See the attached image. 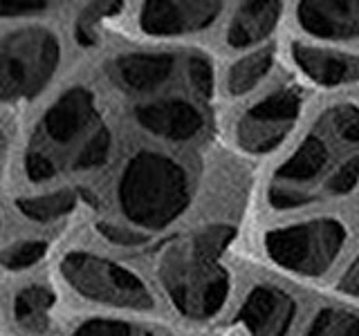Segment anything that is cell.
Listing matches in <instances>:
<instances>
[{
    "instance_id": "9a60e30c",
    "label": "cell",
    "mask_w": 359,
    "mask_h": 336,
    "mask_svg": "<svg viewBox=\"0 0 359 336\" xmlns=\"http://www.w3.org/2000/svg\"><path fill=\"white\" fill-rule=\"evenodd\" d=\"M283 5L278 3H243L231 14L224 29V43L231 50H247L265 41L274 31Z\"/></svg>"
},
{
    "instance_id": "d6986e66",
    "label": "cell",
    "mask_w": 359,
    "mask_h": 336,
    "mask_svg": "<svg viewBox=\"0 0 359 336\" xmlns=\"http://www.w3.org/2000/svg\"><path fill=\"white\" fill-rule=\"evenodd\" d=\"M45 253H48V242L45 240H20L5 246L3 265L7 272H25V269L43 260Z\"/></svg>"
},
{
    "instance_id": "3957f363",
    "label": "cell",
    "mask_w": 359,
    "mask_h": 336,
    "mask_svg": "<svg viewBox=\"0 0 359 336\" xmlns=\"http://www.w3.org/2000/svg\"><path fill=\"white\" fill-rule=\"evenodd\" d=\"M231 238V227L213 224L164 253L160 262L162 285L175 307L187 316L207 318L224 305L229 276L218 260Z\"/></svg>"
},
{
    "instance_id": "603a6c76",
    "label": "cell",
    "mask_w": 359,
    "mask_h": 336,
    "mask_svg": "<svg viewBox=\"0 0 359 336\" xmlns=\"http://www.w3.org/2000/svg\"><path fill=\"white\" fill-rule=\"evenodd\" d=\"M337 289H339L341 294L359 300V253L355 255V260L344 269V274L339 276V283H337Z\"/></svg>"
},
{
    "instance_id": "8992f818",
    "label": "cell",
    "mask_w": 359,
    "mask_h": 336,
    "mask_svg": "<svg viewBox=\"0 0 359 336\" xmlns=\"http://www.w3.org/2000/svg\"><path fill=\"white\" fill-rule=\"evenodd\" d=\"M61 276L74 294L104 307L146 312L155 307L149 285L130 267L86 249L61 258Z\"/></svg>"
},
{
    "instance_id": "e0dca14e",
    "label": "cell",
    "mask_w": 359,
    "mask_h": 336,
    "mask_svg": "<svg viewBox=\"0 0 359 336\" xmlns=\"http://www.w3.org/2000/svg\"><path fill=\"white\" fill-rule=\"evenodd\" d=\"M272 65H274V48H269V45L258 48L254 52H247L224 74V92L231 99L250 94L272 72Z\"/></svg>"
},
{
    "instance_id": "7a4b0ae2",
    "label": "cell",
    "mask_w": 359,
    "mask_h": 336,
    "mask_svg": "<svg viewBox=\"0 0 359 336\" xmlns=\"http://www.w3.org/2000/svg\"><path fill=\"white\" fill-rule=\"evenodd\" d=\"M115 197L130 229L162 231L189 209L191 175L173 155L142 148L123 162Z\"/></svg>"
},
{
    "instance_id": "6da1fadb",
    "label": "cell",
    "mask_w": 359,
    "mask_h": 336,
    "mask_svg": "<svg viewBox=\"0 0 359 336\" xmlns=\"http://www.w3.org/2000/svg\"><path fill=\"white\" fill-rule=\"evenodd\" d=\"M359 182V106L337 104L294 146L267 188L276 211L344 197Z\"/></svg>"
},
{
    "instance_id": "ba28073f",
    "label": "cell",
    "mask_w": 359,
    "mask_h": 336,
    "mask_svg": "<svg viewBox=\"0 0 359 336\" xmlns=\"http://www.w3.org/2000/svg\"><path fill=\"white\" fill-rule=\"evenodd\" d=\"M303 108L299 85H276L247 108L236 123V141L250 155H267L283 144Z\"/></svg>"
},
{
    "instance_id": "2e32d148",
    "label": "cell",
    "mask_w": 359,
    "mask_h": 336,
    "mask_svg": "<svg viewBox=\"0 0 359 336\" xmlns=\"http://www.w3.org/2000/svg\"><path fill=\"white\" fill-rule=\"evenodd\" d=\"M54 307V291L48 285L32 283L16 291L11 314L25 334H43L50 328V312Z\"/></svg>"
},
{
    "instance_id": "5b68a950",
    "label": "cell",
    "mask_w": 359,
    "mask_h": 336,
    "mask_svg": "<svg viewBox=\"0 0 359 336\" xmlns=\"http://www.w3.org/2000/svg\"><path fill=\"white\" fill-rule=\"evenodd\" d=\"M348 242L346 222L332 216L287 224L265 233L263 251L276 267L301 278H321Z\"/></svg>"
},
{
    "instance_id": "9c48e42d",
    "label": "cell",
    "mask_w": 359,
    "mask_h": 336,
    "mask_svg": "<svg viewBox=\"0 0 359 336\" xmlns=\"http://www.w3.org/2000/svg\"><path fill=\"white\" fill-rule=\"evenodd\" d=\"M135 121L166 141H191L205 130L207 117L196 101L184 97H160L140 101L135 106Z\"/></svg>"
},
{
    "instance_id": "5bb4252c",
    "label": "cell",
    "mask_w": 359,
    "mask_h": 336,
    "mask_svg": "<svg viewBox=\"0 0 359 336\" xmlns=\"http://www.w3.org/2000/svg\"><path fill=\"white\" fill-rule=\"evenodd\" d=\"M294 16L299 27L317 41L359 38V3H299Z\"/></svg>"
},
{
    "instance_id": "8fae6325",
    "label": "cell",
    "mask_w": 359,
    "mask_h": 336,
    "mask_svg": "<svg viewBox=\"0 0 359 336\" xmlns=\"http://www.w3.org/2000/svg\"><path fill=\"white\" fill-rule=\"evenodd\" d=\"M294 316V298L272 285L252 287L238 309V321L250 336H287Z\"/></svg>"
},
{
    "instance_id": "cb8c5ba5",
    "label": "cell",
    "mask_w": 359,
    "mask_h": 336,
    "mask_svg": "<svg viewBox=\"0 0 359 336\" xmlns=\"http://www.w3.org/2000/svg\"><path fill=\"white\" fill-rule=\"evenodd\" d=\"M334 336H359V318L348 321L344 328H339L334 332Z\"/></svg>"
},
{
    "instance_id": "52a82bcc",
    "label": "cell",
    "mask_w": 359,
    "mask_h": 336,
    "mask_svg": "<svg viewBox=\"0 0 359 336\" xmlns=\"http://www.w3.org/2000/svg\"><path fill=\"white\" fill-rule=\"evenodd\" d=\"M61 43L45 27H22L3 38V99L27 101L54 76Z\"/></svg>"
},
{
    "instance_id": "44dd1931",
    "label": "cell",
    "mask_w": 359,
    "mask_h": 336,
    "mask_svg": "<svg viewBox=\"0 0 359 336\" xmlns=\"http://www.w3.org/2000/svg\"><path fill=\"white\" fill-rule=\"evenodd\" d=\"M99 231L108 242H115V244L135 246L146 240V233H140L130 227H119V224H99Z\"/></svg>"
},
{
    "instance_id": "7c38bea8",
    "label": "cell",
    "mask_w": 359,
    "mask_h": 336,
    "mask_svg": "<svg viewBox=\"0 0 359 336\" xmlns=\"http://www.w3.org/2000/svg\"><path fill=\"white\" fill-rule=\"evenodd\" d=\"M290 61L301 72V76L323 88H339L359 81L357 54L294 41L290 43Z\"/></svg>"
},
{
    "instance_id": "ffe728a7",
    "label": "cell",
    "mask_w": 359,
    "mask_h": 336,
    "mask_svg": "<svg viewBox=\"0 0 359 336\" xmlns=\"http://www.w3.org/2000/svg\"><path fill=\"white\" fill-rule=\"evenodd\" d=\"M74 336H135L133 328L119 318H88L76 328Z\"/></svg>"
},
{
    "instance_id": "ac0fdd59",
    "label": "cell",
    "mask_w": 359,
    "mask_h": 336,
    "mask_svg": "<svg viewBox=\"0 0 359 336\" xmlns=\"http://www.w3.org/2000/svg\"><path fill=\"white\" fill-rule=\"evenodd\" d=\"M76 206V193L72 188L48 190V193L27 195L16 200V211L22 218L36 224H50L65 218Z\"/></svg>"
},
{
    "instance_id": "7402d4cb",
    "label": "cell",
    "mask_w": 359,
    "mask_h": 336,
    "mask_svg": "<svg viewBox=\"0 0 359 336\" xmlns=\"http://www.w3.org/2000/svg\"><path fill=\"white\" fill-rule=\"evenodd\" d=\"M52 7V3H36V0H0V14L9 16H34L43 14Z\"/></svg>"
},
{
    "instance_id": "30bf717a",
    "label": "cell",
    "mask_w": 359,
    "mask_h": 336,
    "mask_svg": "<svg viewBox=\"0 0 359 336\" xmlns=\"http://www.w3.org/2000/svg\"><path fill=\"white\" fill-rule=\"evenodd\" d=\"M220 14V3H144L137 25L149 36H184L209 29Z\"/></svg>"
},
{
    "instance_id": "4fadbf2b",
    "label": "cell",
    "mask_w": 359,
    "mask_h": 336,
    "mask_svg": "<svg viewBox=\"0 0 359 336\" xmlns=\"http://www.w3.org/2000/svg\"><path fill=\"white\" fill-rule=\"evenodd\" d=\"M175 70V56L162 50L126 52L112 63V76L117 85L130 97L146 99L160 90Z\"/></svg>"
},
{
    "instance_id": "277c9868",
    "label": "cell",
    "mask_w": 359,
    "mask_h": 336,
    "mask_svg": "<svg viewBox=\"0 0 359 336\" xmlns=\"http://www.w3.org/2000/svg\"><path fill=\"white\" fill-rule=\"evenodd\" d=\"M101 128L104 123L99 121L93 92L83 85L70 88L45 110L39 126V146L29 148L25 157V173L36 184L48 182L56 173L54 153L74 144L83 150Z\"/></svg>"
}]
</instances>
